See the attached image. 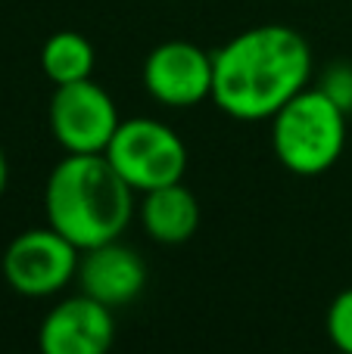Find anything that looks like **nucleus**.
<instances>
[{"instance_id":"2eb2a0df","label":"nucleus","mask_w":352,"mask_h":354,"mask_svg":"<svg viewBox=\"0 0 352 354\" xmlns=\"http://www.w3.org/2000/svg\"><path fill=\"white\" fill-rule=\"evenodd\" d=\"M340 354H343V351H340Z\"/></svg>"},{"instance_id":"9b49d317","label":"nucleus","mask_w":352,"mask_h":354,"mask_svg":"<svg viewBox=\"0 0 352 354\" xmlns=\"http://www.w3.org/2000/svg\"><path fill=\"white\" fill-rule=\"evenodd\" d=\"M94 62H97L94 44L78 31H56L41 47V72L56 87L91 78Z\"/></svg>"},{"instance_id":"6e6552de","label":"nucleus","mask_w":352,"mask_h":354,"mask_svg":"<svg viewBox=\"0 0 352 354\" xmlns=\"http://www.w3.org/2000/svg\"><path fill=\"white\" fill-rule=\"evenodd\" d=\"M112 342V308L87 292L56 301L37 326V354H109Z\"/></svg>"},{"instance_id":"7ed1b4c3","label":"nucleus","mask_w":352,"mask_h":354,"mask_svg":"<svg viewBox=\"0 0 352 354\" xmlns=\"http://www.w3.org/2000/svg\"><path fill=\"white\" fill-rule=\"evenodd\" d=\"M346 112L322 91L306 87L272 118V149L290 174L318 177L346 149Z\"/></svg>"},{"instance_id":"423d86ee","label":"nucleus","mask_w":352,"mask_h":354,"mask_svg":"<svg viewBox=\"0 0 352 354\" xmlns=\"http://www.w3.org/2000/svg\"><path fill=\"white\" fill-rule=\"evenodd\" d=\"M47 118L56 143L75 156L106 153L112 134L122 124L112 97L91 78L56 87Z\"/></svg>"},{"instance_id":"f257e3e1","label":"nucleus","mask_w":352,"mask_h":354,"mask_svg":"<svg viewBox=\"0 0 352 354\" xmlns=\"http://www.w3.org/2000/svg\"><path fill=\"white\" fill-rule=\"evenodd\" d=\"M312 47L290 25H253L212 53V103L237 122H272L312 81Z\"/></svg>"},{"instance_id":"4468645a","label":"nucleus","mask_w":352,"mask_h":354,"mask_svg":"<svg viewBox=\"0 0 352 354\" xmlns=\"http://www.w3.org/2000/svg\"><path fill=\"white\" fill-rule=\"evenodd\" d=\"M6 180H10V165H6V156H3V149H0V196H3V189H6Z\"/></svg>"},{"instance_id":"f03ea898","label":"nucleus","mask_w":352,"mask_h":354,"mask_svg":"<svg viewBox=\"0 0 352 354\" xmlns=\"http://www.w3.org/2000/svg\"><path fill=\"white\" fill-rule=\"evenodd\" d=\"M134 196L103 153H66L47 177L44 212L56 233H62L78 252H87L122 236L137 212Z\"/></svg>"},{"instance_id":"20e7f679","label":"nucleus","mask_w":352,"mask_h":354,"mask_svg":"<svg viewBox=\"0 0 352 354\" xmlns=\"http://www.w3.org/2000/svg\"><path fill=\"white\" fill-rule=\"evenodd\" d=\"M103 156L141 196L178 183L187 171L184 140L159 118H125Z\"/></svg>"},{"instance_id":"1a4fd4ad","label":"nucleus","mask_w":352,"mask_h":354,"mask_svg":"<svg viewBox=\"0 0 352 354\" xmlns=\"http://www.w3.org/2000/svg\"><path fill=\"white\" fill-rule=\"evenodd\" d=\"M78 283L81 292H87L91 299L109 308H122L134 301L147 286V261L137 249L112 239V243L81 252Z\"/></svg>"},{"instance_id":"ddd939ff","label":"nucleus","mask_w":352,"mask_h":354,"mask_svg":"<svg viewBox=\"0 0 352 354\" xmlns=\"http://www.w3.org/2000/svg\"><path fill=\"white\" fill-rule=\"evenodd\" d=\"M318 87H322L346 115H352V62L340 59V62H334V66H328Z\"/></svg>"},{"instance_id":"f8f14e48","label":"nucleus","mask_w":352,"mask_h":354,"mask_svg":"<svg viewBox=\"0 0 352 354\" xmlns=\"http://www.w3.org/2000/svg\"><path fill=\"white\" fill-rule=\"evenodd\" d=\"M324 330L331 336V345L343 354H352V286L343 289L328 308Z\"/></svg>"},{"instance_id":"39448f33","label":"nucleus","mask_w":352,"mask_h":354,"mask_svg":"<svg viewBox=\"0 0 352 354\" xmlns=\"http://www.w3.org/2000/svg\"><path fill=\"white\" fill-rule=\"evenodd\" d=\"M78 261L81 252L47 224L12 236L0 270L12 292L25 299H50V295H60L78 277Z\"/></svg>"},{"instance_id":"0eeeda50","label":"nucleus","mask_w":352,"mask_h":354,"mask_svg":"<svg viewBox=\"0 0 352 354\" xmlns=\"http://www.w3.org/2000/svg\"><path fill=\"white\" fill-rule=\"evenodd\" d=\"M141 78L159 106L191 109L212 100V53L191 41H166L147 53Z\"/></svg>"},{"instance_id":"9d476101","label":"nucleus","mask_w":352,"mask_h":354,"mask_svg":"<svg viewBox=\"0 0 352 354\" xmlns=\"http://www.w3.org/2000/svg\"><path fill=\"white\" fill-rule=\"evenodd\" d=\"M137 218H141L143 230L150 233V239L162 245H181L200 227V199L181 180L168 183V187L143 193Z\"/></svg>"}]
</instances>
